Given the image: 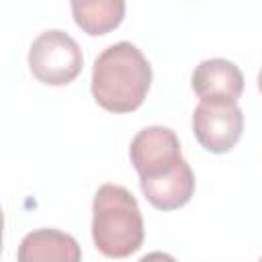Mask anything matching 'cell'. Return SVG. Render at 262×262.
<instances>
[{
  "label": "cell",
  "instance_id": "cell-8",
  "mask_svg": "<svg viewBox=\"0 0 262 262\" xmlns=\"http://www.w3.org/2000/svg\"><path fill=\"white\" fill-rule=\"evenodd\" d=\"M76 25L90 37L115 31L125 18V0H70Z\"/></svg>",
  "mask_w": 262,
  "mask_h": 262
},
{
  "label": "cell",
  "instance_id": "cell-9",
  "mask_svg": "<svg viewBox=\"0 0 262 262\" xmlns=\"http://www.w3.org/2000/svg\"><path fill=\"white\" fill-rule=\"evenodd\" d=\"M258 90H260V94H262V70H260V74H258Z\"/></svg>",
  "mask_w": 262,
  "mask_h": 262
},
{
  "label": "cell",
  "instance_id": "cell-5",
  "mask_svg": "<svg viewBox=\"0 0 262 262\" xmlns=\"http://www.w3.org/2000/svg\"><path fill=\"white\" fill-rule=\"evenodd\" d=\"M244 113L233 98H203L192 113V133L211 154H227L239 141Z\"/></svg>",
  "mask_w": 262,
  "mask_h": 262
},
{
  "label": "cell",
  "instance_id": "cell-1",
  "mask_svg": "<svg viewBox=\"0 0 262 262\" xmlns=\"http://www.w3.org/2000/svg\"><path fill=\"white\" fill-rule=\"evenodd\" d=\"M151 86L147 57L129 41L106 47L92 66V96L108 113L137 111Z\"/></svg>",
  "mask_w": 262,
  "mask_h": 262
},
{
  "label": "cell",
  "instance_id": "cell-4",
  "mask_svg": "<svg viewBox=\"0 0 262 262\" xmlns=\"http://www.w3.org/2000/svg\"><path fill=\"white\" fill-rule=\"evenodd\" d=\"M82 66V49L66 31H45L31 43L29 68L33 76L47 86H66L74 82Z\"/></svg>",
  "mask_w": 262,
  "mask_h": 262
},
{
  "label": "cell",
  "instance_id": "cell-2",
  "mask_svg": "<svg viewBox=\"0 0 262 262\" xmlns=\"http://www.w3.org/2000/svg\"><path fill=\"white\" fill-rule=\"evenodd\" d=\"M143 217L135 196L119 184H102L92 203V239L106 258H127L143 244Z\"/></svg>",
  "mask_w": 262,
  "mask_h": 262
},
{
  "label": "cell",
  "instance_id": "cell-6",
  "mask_svg": "<svg viewBox=\"0 0 262 262\" xmlns=\"http://www.w3.org/2000/svg\"><path fill=\"white\" fill-rule=\"evenodd\" d=\"M194 94L203 98H233L237 100L244 92V76L239 68L229 59H205L201 61L190 78Z\"/></svg>",
  "mask_w": 262,
  "mask_h": 262
},
{
  "label": "cell",
  "instance_id": "cell-7",
  "mask_svg": "<svg viewBox=\"0 0 262 262\" xmlns=\"http://www.w3.org/2000/svg\"><path fill=\"white\" fill-rule=\"evenodd\" d=\"M16 258L20 262H35V260L78 262L82 258V252H80L78 242L63 231L35 229L23 237Z\"/></svg>",
  "mask_w": 262,
  "mask_h": 262
},
{
  "label": "cell",
  "instance_id": "cell-3",
  "mask_svg": "<svg viewBox=\"0 0 262 262\" xmlns=\"http://www.w3.org/2000/svg\"><path fill=\"white\" fill-rule=\"evenodd\" d=\"M129 156L135 172L139 174V184L158 182L188 168L176 133L164 125L141 129L131 139Z\"/></svg>",
  "mask_w": 262,
  "mask_h": 262
}]
</instances>
